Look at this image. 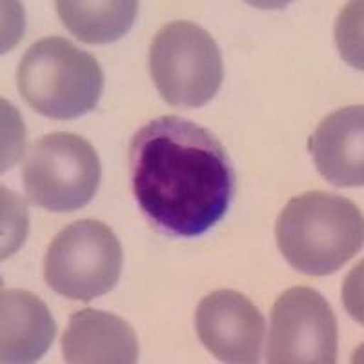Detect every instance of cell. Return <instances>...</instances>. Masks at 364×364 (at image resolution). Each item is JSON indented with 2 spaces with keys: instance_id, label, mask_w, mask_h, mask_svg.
<instances>
[{
  "instance_id": "cell-1",
  "label": "cell",
  "mask_w": 364,
  "mask_h": 364,
  "mask_svg": "<svg viewBox=\"0 0 364 364\" xmlns=\"http://www.w3.org/2000/svg\"><path fill=\"white\" fill-rule=\"evenodd\" d=\"M129 181L149 224L171 237H199L230 210L235 170L226 148L191 120L159 117L129 144Z\"/></svg>"
},
{
  "instance_id": "cell-2",
  "label": "cell",
  "mask_w": 364,
  "mask_h": 364,
  "mask_svg": "<svg viewBox=\"0 0 364 364\" xmlns=\"http://www.w3.org/2000/svg\"><path fill=\"white\" fill-rule=\"evenodd\" d=\"M284 259L301 273L324 277L360 252L363 213L352 200L326 191H308L286 204L275 224Z\"/></svg>"
},
{
  "instance_id": "cell-3",
  "label": "cell",
  "mask_w": 364,
  "mask_h": 364,
  "mask_svg": "<svg viewBox=\"0 0 364 364\" xmlns=\"http://www.w3.org/2000/svg\"><path fill=\"white\" fill-rule=\"evenodd\" d=\"M17 86L26 102L48 119L70 120L99 104L104 75L95 57L63 37L35 42L22 58Z\"/></svg>"
},
{
  "instance_id": "cell-4",
  "label": "cell",
  "mask_w": 364,
  "mask_h": 364,
  "mask_svg": "<svg viewBox=\"0 0 364 364\" xmlns=\"http://www.w3.org/2000/svg\"><path fill=\"white\" fill-rule=\"evenodd\" d=\"M149 73L175 108H200L220 90L223 55L206 29L193 22L162 26L149 46Z\"/></svg>"
},
{
  "instance_id": "cell-5",
  "label": "cell",
  "mask_w": 364,
  "mask_h": 364,
  "mask_svg": "<svg viewBox=\"0 0 364 364\" xmlns=\"http://www.w3.org/2000/svg\"><path fill=\"white\" fill-rule=\"evenodd\" d=\"M122 248L115 233L100 220L84 219L64 228L51 240L44 259V277L53 291L73 301H91L117 286Z\"/></svg>"
},
{
  "instance_id": "cell-6",
  "label": "cell",
  "mask_w": 364,
  "mask_h": 364,
  "mask_svg": "<svg viewBox=\"0 0 364 364\" xmlns=\"http://www.w3.org/2000/svg\"><path fill=\"white\" fill-rule=\"evenodd\" d=\"M22 177L29 203L50 211H75L95 197L100 161L82 136L50 133L31 146Z\"/></svg>"
},
{
  "instance_id": "cell-7",
  "label": "cell",
  "mask_w": 364,
  "mask_h": 364,
  "mask_svg": "<svg viewBox=\"0 0 364 364\" xmlns=\"http://www.w3.org/2000/svg\"><path fill=\"white\" fill-rule=\"evenodd\" d=\"M337 318L314 288L286 290L273 304L266 360L272 364H333Z\"/></svg>"
},
{
  "instance_id": "cell-8",
  "label": "cell",
  "mask_w": 364,
  "mask_h": 364,
  "mask_svg": "<svg viewBox=\"0 0 364 364\" xmlns=\"http://www.w3.org/2000/svg\"><path fill=\"white\" fill-rule=\"evenodd\" d=\"M200 343L223 363H259L264 341V317L248 297L217 290L200 301L195 315Z\"/></svg>"
},
{
  "instance_id": "cell-9",
  "label": "cell",
  "mask_w": 364,
  "mask_h": 364,
  "mask_svg": "<svg viewBox=\"0 0 364 364\" xmlns=\"http://www.w3.org/2000/svg\"><path fill=\"white\" fill-rule=\"evenodd\" d=\"M363 106L337 109L321 120L308 141L318 173L339 188L364 184Z\"/></svg>"
},
{
  "instance_id": "cell-10",
  "label": "cell",
  "mask_w": 364,
  "mask_h": 364,
  "mask_svg": "<svg viewBox=\"0 0 364 364\" xmlns=\"http://www.w3.org/2000/svg\"><path fill=\"white\" fill-rule=\"evenodd\" d=\"M63 355L71 364H133L139 360V341L119 315L86 308L70 317Z\"/></svg>"
},
{
  "instance_id": "cell-11",
  "label": "cell",
  "mask_w": 364,
  "mask_h": 364,
  "mask_svg": "<svg viewBox=\"0 0 364 364\" xmlns=\"http://www.w3.org/2000/svg\"><path fill=\"white\" fill-rule=\"evenodd\" d=\"M2 363H35L50 350L57 326L44 302L26 290L2 291L0 301Z\"/></svg>"
},
{
  "instance_id": "cell-12",
  "label": "cell",
  "mask_w": 364,
  "mask_h": 364,
  "mask_svg": "<svg viewBox=\"0 0 364 364\" xmlns=\"http://www.w3.org/2000/svg\"><path fill=\"white\" fill-rule=\"evenodd\" d=\"M60 21L77 38L86 44H109L132 29L139 4L133 0L117 2H71L58 0Z\"/></svg>"
}]
</instances>
